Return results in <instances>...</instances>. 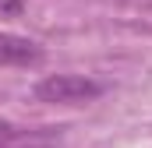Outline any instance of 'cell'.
Listing matches in <instances>:
<instances>
[{
  "label": "cell",
  "instance_id": "cell-1",
  "mask_svg": "<svg viewBox=\"0 0 152 148\" xmlns=\"http://www.w3.org/2000/svg\"><path fill=\"white\" fill-rule=\"evenodd\" d=\"M103 95V85L85 74H50L36 85V99L50 106H78Z\"/></svg>",
  "mask_w": 152,
  "mask_h": 148
},
{
  "label": "cell",
  "instance_id": "cell-2",
  "mask_svg": "<svg viewBox=\"0 0 152 148\" xmlns=\"http://www.w3.org/2000/svg\"><path fill=\"white\" fill-rule=\"evenodd\" d=\"M42 46L14 32H0V67H36L42 64Z\"/></svg>",
  "mask_w": 152,
  "mask_h": 148
}]
</instances>
